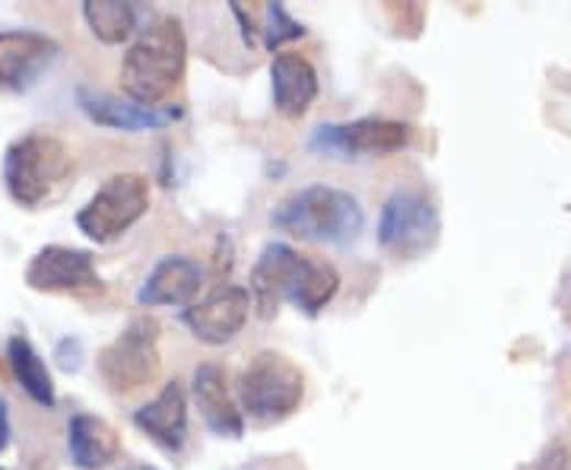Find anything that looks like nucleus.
<instances>
[{"label":"nucleus","mask_w":571,"mask_h":470,"mask_svg":"<svg viewBox=\"0 0 571 470\" xmlns=\"http://www.w3.org/2000/svg\"><path fill=\"white\" fill-rule=\"evenodd\" d=\"M340 289V274L333 264L299 254L286 242H271L261 251L251 271V303L271 318L279 303L296 305L305 315H318Z\"/></svg>","instance_id":"1"},{"label":"nucleus","mask_w":571,"mask_h":470,"mask_svg":"<svg viewBox=\"0 0 571 470\" xmlns=\"http://www.w3.org/2000/svg\"><path fill=\"white\" fill-rule=\"evenodd\" d=\"M188 64V39L178 20L163 17L143 29L128 48L121 64V86L128 99L146 109H160V102L172 96L182 84Z\"/></svg>","instance_id":"2"},{"label":"nucleus","mask_w":571,"mask_h":470,"mask_svg":"<svg viewBox=\"0 0 571 470\" xmlns=\"http://www.w3.org/2000/svg\"><path fill=\"white\" fill-rule=\"evenodd\" d=\"M276 229L315 245L350 249L365 229V214L353 194L333 185H305L273 207Z\"/></svg>","instance_id":"3"},{"label":"nucleus","mask_w":571,"mask_h":470,"mask_svg":"<svg viewBox=\"0 0 571 470\" xmlns=\"http://www.w3.org/2000/svg\"><path fill=\"white\" fill-rule=\"evenodd\" d=\"M70 166L74 163H70V150L64 146V140H57L48 131H32L7 150L3 182L17 204L39 207V204L52 200L57 188L67 182Z\"/></svg>","instance_id":"4"},{"label":"nucleus","mask_w":571,"mask_h":470,"mask_svg":"<svg viewBox=\"0 0 571 470\" xmlns=\"http://www.w3.org/2000/svg\"><path fill=\"white\" fill-rule=\"evenodd\" d=\"M239 397H242V416L261 426H271L299 411L305 401V375L289 357L264 350L245 365L239 379Z\"/></svg>","instance_id":"5"},{"label":"nucleus","mask_w":571,"mask_h":470,"mask_svg":"<svg viewBox=\"0 0 571 470\" xmlns=\"http://www.w3.org/2000/svg\"><path fill=\"white\" fill-rule=\"evenodd\" d=\"M150 210V182L136 172H121L102 182L92 200L77 214V226L99 245L121 239Z\"/></svg>","instance_id":"6"},{"label":"nucleus","mask_w":571,"mask_h":470,"mask_svg":"<svg viewBox=\"0 0 571 470\" xmlns=\"http://www.w3.org/2000/svg\"><path fill=\"white\" fill-rule=\"evenodd\" d=\"M160 325L153 318H134L124 331L99 353V372L118 394H134L153 385L160 375Z\"/></svg>","instance_id":"7"},{"label":"nucleus","mask_w":571,"mask_h":470,"mask_svg":"<svg viewBox=\"0 0 571 470\" xmlns=\"http://www.w3.org/2000/svg\"><path fill=\"white\" fill-rule=\"evenodd\" d=\"M438 239L436 204L416 188L394 192L378 217V245L397 258H416Z\"/></svg>","instance_id":"8"},{"label":"nucleus","mask_w":571,"mask_h":470,"mask_svg":"<svg viewBox=\"0 0 571 470\" xmlns=\"http://www.w3.org/2000/svg\"><path fill=\"white\" fill-rule=\"evenodd\" d=\"M409 128L400 121L387 118H359L350 124H321L308 150L330 156V160H355V156H372V153H394L407 146Z\"/></svg>","instance_id":"9"},{"label":"nucleus","mask_w":571,"mask_h":470,"mask_svg":"<svg viewBox=\"0 0 571 470\" xmlns=\"http://www.w3.org/2000/svg\"><path fill=\"white\" fill-rule=\"evenodd\" d=\"M248 311H251L248 289L229 283V286H217L204 303L188 305L182 311V321L200 343L222 347L245 328Z\"/></svg>","instance_id":"10"},{"label":"nucleus","mask_w":571,"mask_h":470,"mask_svg":"<svg viewBox=\"0 0 571 470\" xmlns=\"http://www.w3.org/2000/svg\"><path fill=\"white\" fill-rule=\"evenodd\" d=\"M26 283L39 293H102L92 254L80 249L48 245L26 267Z\"/></svg>","instance_id":"11"},{"label":"nucleus","mask_w":571,"mask_h":470,"mask_svg":"<svg viewBox=\"0 0 571 470\" xmlns=\"http://www.w3.org/2000/svg\"><path fill=\"white\" fill-rule=\"evenodd\" d=\"M57 55V42L42 32H0V86L10 92H26L55 64Z\"/></svg>","instance_id":"12"},{"label":"nucleus","mask_w":571,"mask_h":470,"mask_svg":"<svg viewBox=\"0 0 571 470\" xmlns=\"http://www.w3.org/2000/svg\"><path fill=\"white\" fill-rule=\"evenodd\" d=\"M190 394H194V404H197V411H200L210 433L226 436V439H239L245 433V416H242L232 391H229L222 365L200 362L194 369V379H190Z\"/></svg>","instance_id":"13"},{"label":"nucleus","mask_w":571,"mask_h":470,"mask_svg":"<svg viewBox=\"0 0 571 470\" xmlns=\"http://www.w3.org/2000/svg\"><path fill=\"white\" fill-rule=\"evenodd\" d=\"M77 106L89 121H96L102 128H114V131H160V128H168L172 121L182 118V109H168V106L146 109L131 99L124 102V99H114V96H106V92L89 89V86L77 89Z\"/></svg>","instance_id":"14"},{"label":"nucleus","mask_w":571,"mask_h":470,"mask_svg":"<svg viewBox=\"0 0 571 470\" xmlns=\"http://www.w3.org/2000/svg\"><path fill=\"white\" fill-rule=\"evenodd\" d=\"M134 426L140 433H146L168 455L182 451L185 439H188V397H185L182 382L172 379L156 394V401L140 407L134 414Z\"/></svg>","instance_id":"15"},{"label":"nucleus","mask_w":571,"mask_h":470,"mask_svg":"<svg viewBox=\"0 0 571 470\" xmlns=\"http://www.w3.org/2000/svg\"><path fill=\"white\" fill-rule=\"evenodd\" d=\"M204 289V271L197 261H190L185 254H165L163 261L150 271V277L143 280L136 303L146 308L156 305H194L197 293Z\"/></svg>","instance_id":"16"},{"label":"nucleus","mask_w":571,"mask_h":470,"mask_svg":"<svg viewBox=\"0 0 571 470\" xmlns=\"http://www.w3.org/2000/svg\"><path fill=\"white\" fill-rule=\"evenodd\" d=\"M273 106L286 118H301L318 99V70L311 61L293 52H279L271 64Z\"/></svg>","instance_id":"17"},{"label":"nucleus","mask_w":571,"mask_h":470,"mask_svg":"<svg viewBox=\"0 0 571 470\" xmlns=\"http://www.w3.org/2000/svg\"><path fill=\"white\" fill-rule=\"evenodd\" d=\"M67 448L70 461L80 470H99L111 464L121 451V436L118 429L92 414L70 416L67 426Z\"/></svg>","instance_id":"18"},{"label":"nucleus","mask_w":571,"mask_h":470,"mask_svg":"<svg viewBox=\"0 0 571 470\" xmlns=\"http://www.w3.org/2000/svg\"><path fill=\"white\" fill-rule=\"evenodd\" d=\"M7 360L13 365V375H17V382L23 385V391H26L29 397H32L39 407L52 411V407H55V382H52L45 362L32 350V343H29L26 337H10V343H7Z\"/></svg>","instance_id":"19"},{"label":"nucleus","mask_w":571,"mask_h":470,"mask_svg":"<svg viewBox=\"0 0 571 470\" xmlns=\"http://www.w3.org/2000/svg\"><path fill=\"white\" fill-rule=\"evenodd\" d=\"M83 20L99 42L121 45L134 35L136 7L121 3V0H89V3H83Z\"/></svg>","instance_id":"20"},{"label":"nucleus","mask_w":571,"mask_h":470,"mask_svg":"<svg viewBox=\"0 0 571 470\" xmlns=\"http://www.w3.org/2000/svg\"><path fill=\"white\" fill-rule=\"evenodd\" d=\"M305 35V26L296 23L289 13H286V7L283 3H271L267 7V29H264V42H267V48L276 52L283 42H289V39H301Z\"/></svg>","instance_id":"21"},{"label":"nucleus","mask_w":571,"mask_h":470,"mask_svg":"<svg viewBox=\"0 0 571 470\" xmlns=\"http://www.w3.org/2000/svg\"><path fill=\"white\" fill-rule=\"evenodd\" d=\"M10 442V411H7V401L0 394V451Z\"/></svg>","instance_id":"22"},{"label":"nucleus","mask_w":571,"mask_h":470,"mask_svg":"<svg viewBox=\"0 0 571 470\" xmlns=\"http://www.w3.org/2000/svg\"><path fill=\"white\" fill-rule=\"evenodd\" d=\"M128 470H156V468H150V464H134V468H128Z\"/></svg>","instance_id":"23"}]
</instances>
